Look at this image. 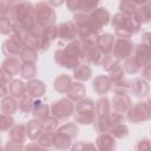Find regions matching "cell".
<instances>
[{
  "mask_svg": "<svg viewBox=\"0 0 151 151\" xmlns=\"http://www.w3.org/2000/svg\"><path fill=\"white\" fill-rule=\"evenodd\" d=\"M139 24L134 17L132 18L125 14H116L112 19V26H114L116 33L120 38H130L139 29Z\"/></svg>",
  "mask_w": 151,
  "mask_h": 151,
  "instance_id": "6da1fadb",
  "label": "cell"
},
{
  "mask_svg": "<svg viewBox=\"0 0 151 151\" xmlns=\"http://www.w3.org/2000/svg\"><path fill=\"white\" fill-rule=\"evenodd\" d=\"M54 19H55L54 11L46 2H39L35 6V21L38 25L42 27L52 25L54 22Z\"/></svg>",
  "mask_w": 151,
  "mask_h": 151,
  "instance_id": "7a4b0ae2",
  "label": "cell"
},
{
  "mask_svg": "<svg viewBox=\"0 0 151 151\" xmlns=\"http://www.w3.org/2000/svg\"><path fill=\"white\" fill-rule=\"evenodd\" d=\"M51 111L54 118L57 119H66L68 117L72 116V113L74 112V105L70 99H60L55 103L52 104L51 106Z\"/></svg>",
  "mask_w": 151,
  "mask_h": 151,
  "instance_id": "3957f363",
  "label": "cell"
},
{
  "mask_svg": "<svg viewBox=\"0 0 151 151\" xmlns=\"http://www.w3.org/2000/svg\"><path fill=\"white\" fill-rule=\"evenodd\" d=\"M110 19V13L106 8H97L94 9L90 15V25L93 31H99L101 26L106 25Z\"/></svg>",
  "mask_w": 151,
  "mask_h": 151,
  "instance_id": "277c9868",
  "label": "cell"
},
{
  "mask_svg": "<svg viewBox=\"0 0 151 151\" xmlns=\"http://www.w3.org/2000/svg\"><path fill=\"white\" fill-rule=\"evenodd\" d=\"M99 0H66L67 7L72 12H90L94 9Z\"/></svg>",
  "mask_w": 151,
  "mask_h": 151,
  "instance_id": "5b68a950",
  "label": "cell"
},
{
  "mask_svg": "<svg viewBox=\"0 0 151 151\" xmlns=\"http://www.w3.org/2000/svg\"><path fill=\"white\" fill-rule=\"evenodd\" d=\"M113 47V55L119 60L130 55L133 50V45L127 40V38H120L116 41Z\"/></svg>",
  "mask_w": 151,
  "mask_h": 151,
  "instance_id": "8992f818",
  "label": "cell"
},
{
  "mask_svg": "<svg viewBox=\"0 0 151 151\" xmlns=\"http://www.w3.org/2000/svg\"><path fill=\"white\" fill-rule=\"evenodd\" d=\"M78 33V29L76 27V25L71 21L68 22H64L61 25L58 26V37L61 39V40H65V41H71L76 38Z\"/></svg>",
  "mask_w": 151,
  "mask_h": 151,
  "instance_id": "52a82bcc",
  "label": "cell"
},
{
  "mask_svg": "<svg viewBox=\"0 0 151 151\" xmlns=\"http://www.w3.org/2000/svg\"><path fill=\"white\" fill-rule=\"evenodd\" d=\"M21 48H22V42L14 35L11 39L6 40L4 42V45H2V51L7 57H17V55H19Z\"/></svg>",
  "mask_w": 151,
  "mask_h": 151,
  "instance_id": "ba28073f",
  "label": "cell"
},
{
  "mask_svg": "<svg viewBox=\"0 0 151 151\" xmlns=\"http://www.w3.org/2000/svg\"><path fill=\"white\" fill-rule=\"evenodd\" d=\"M54 59H55V63H58L60 66L63 67H67V68H72V67H76L78 65V60L79 59H76L73 57H71L70 54H67L64 50H58L55 53H54Z\"/></svg>",
  "mask_w": 151,
  "mask_h": 151,
  "instance_id": "9c48e42d",
  "label": "cell"
},
{
  "mask_svg": "<svg viewBox=\"0 0 151 151\" xmlns=\"http://www.w3.org/2000/svg\"><path fill=\"white\" fill-rule=\"evenodd\" d=\"M92 87L98 94H105L111 87V80L106 76H99L93 80Z\"/></svg>",
  "mask_w": 151,
  "mask_h": 151,
  "instance_id": "30bf717a",
  "label": "cell"
},
{
  "mask_svg": "<svg viewBox=\"0 0 151 151\" xmlns=\"http://www.w3.org/2000/svg\"><path fill=\"white\" fill-rule=\"evenodd\" d=\"M68 94V98L72 100H79L84 97L86 88L81 83H71L68 90L66 91Z\"/></svg>",
  "mask_w": 151,
  "mask_h": 151,
  "instance_id": "8fae6325",
  "label": "cell"
},
{
  "mask_svg": "<svg viewBox=\"0 0 151 151\" xmlns=\"http://www.w3.org/2000/svg\"><path fill=\"white\" fill-rule=\"evenodd\" d=\"M20 63H19V60L17 59V58H14V57H8L5 61H4V64H2V70L5 71V72H7L11 77L12 76H15L19 71H20Z\"/></svg>",
  "mask_w": 151,
  "mask_h": 151,
  "instance_id": "7c38bea8",
  "label": "cell"
},
{
  "mask_svg": "<svg viewBox=\"0 0 151 151\" xmlns=\"http://www.w3.org/2000/svg\"><path fill=\"white\" fill-rule=\"evenodd\" d=\"M27 92L31 97H41L45 93V85L41 80H31L27 84Z\"/></svg>",
  "mask_w": 151,
  "mask_h": 151,
  "instance_id": "4fadbf2b",
  "label": "cell"
},
{
  "mask_svg": "<svg viewBox=\"0 0 151 151\" xmlns=\"http://www.w3.org/2000/svg\"><path fill=\"white\" fill-rule=\"evenodd\" d=\"M144 111H149V105L147 103H138V105H136L133 109H131L130 113H129V119L131 122H140V120H144L142 114Z\"/></svg>",
  "mask_w": 151,
  "mask_h": 151,
  "instance_id": "5bb4252c",
  "label": "cell"
},
{
  "mask_svg": "<svg viewBox=\"0 0 151 151\" xmlns=\"http://www.w3.org/2000/svg\"><path fill=\"white\" fill-rule=\"evenodd\" d=\"M110 104L107 98H101L96 103V111L94 114H97L98 118H110Z\"/></svg>",
  "mask_w": 151,
  "mask_h": 151,
  "instance_id": "9a60e30c",
  "label": "cell"
},
{
  "mask_svg": "<svg viewBox=\"0 0 151 151\" xmlns=\"http://www.w3.org/2000/svg\"><path fill=\"white\" fill-rule=\"evenodd\" d=\"M32 111H33V116L40 120H45L48 117V107L45 103H42L41 100H37L32 104Z\"/></svg>",
  "mask_w": 151,
  "mask_h": 151,
  "instance_id": "2e32d148",
  "label": "cell"
},
{
  "mask_svg": "<svg viewBox=\"0 0 151 151\" xmlns=\"http://www.w3.org/2000/svg\"><path fill=\"white\" fill-rule=\"evenodd\" d=\"M113 44H114V38H113V35L106 33V34L99 37L97 46L99 47V50H100L103 53H109V52L112 50Z\"/></svg>",
  "mask_w": 151,
  "mask_h": 151,
  "instance_id": "e0dca14e",
  "label": "cell"
},
{
  "mask_svg": "<svg viewBox=\"0 0 151 151\" xmlns=\"http://www.w3.org/2000/svg\"><path fill=\"white\" fill-rule=\"evenodd\" d=\"M112 103H113V109L116 110V112H119L120 113V112L125 111L129 107V105H130V98L126 96V93L117 94L113 98Z\"/></svg>",
  "mask_w": 151,
  "mask_h": 151,
  "instance_id": "ac0fdd59",
  "label": "cell"
},
{
  "mask_svg": "<svg viewBox=\"0 0 151 151\" xmlns=\"http://www.w3.org/2000/svg\"><path fill=\"white\" fill-rule=\"evenodd\" d=\"M73 77H74L76 80L86 81L91 77V68L87 65H85V64L77 65L76 66V70H74V73H73Z\"/></svg>",
  "mask_w": 151,
  "mask_h": 151,
  "instance_id": "d6986e66",
  "label": "cell"
},
{
  "mask_svg": "<svg viewBox=\"0 0 151 151\" xmlns=\"http://www.w3.org/2000/svg\"><path fill=\"white\" fill-rule=\"evenodd\" d=\"M25 91H26V87H25V84L21 81V80H11L9 81V85H8V92L13 96V97H22L25 94Z\"/></svg>",
  "mask_w": 151,
  "mask_h": 151,
  "instance_id": "ffe728a7",
  "label": "cell"
},
{
  "mask_svg": "<svg viewBox=\"0 0 151 151\" xmlns=\"http://www.w3.org/2000/svg\"><path fill=\"white\" fill-rule=\"evenodd\" d=\"M18 110V103L13 97H5L1 101V111L5 114H13Z\"/></svg>",
  "mask_w": 151,
  "mask_h": 151,
  "instance_id": "44dd1931",
  "label": "cell"
},
{
  "mask_svg": "<svg viewBox=\"0 0 151 151\" xmlns=\"http://www.w3.org/2000/svg\"><path fill=\"white\" fill-rule=\"evenodd\" d=\"M70 85H71V78L67 74H60L54 81V88L60 93L66 92Z\"/></svg>",
  "mask_w": 151,
  "mask_h": 151,
  "instance_id": "7402d4cb",
  "label": "cell"
},
{
  "mask_svg": "<svg viewBox=\"0 0 151 151\" xmlns=\"http://www.w3.org/2000/svg\"><path fill=\"white\" fill-rule=\"evenodd\" d=\"M42 131V126H41V122L38 120H31L27 124V134L29 136L31 139H35L38 137V134Z\"/></svg>",
  "mask_w": 151,
  "mask_h": 151,
  "instance_id": "603a6c76",
  "label": "cell"
},
{
  "mask_svg": "<svg viewBox=\"0 0 151 151\" xmlns=\"http://www.w3.org/2000/svg\"><path fill=\"white\" fill-rule=\"evenodd\" d=\"M20 73L24 79H32L37 73L34 63H24V65L20 66Z\"/></svg>",
  "mask_w": 151,
  "mask_h": 151,
  "instance_id": "cb8c5ba5",
  "label": "cell"
},
{
  "mask_svg": "<svg viewBox=\"0 0 151 151\" xmlns=\"http://www.w3.org/2000/svg\"><path fill=\"white\" fill-rule=\"evenodd\" d=\"M25 126L24 125H18L15 126L11 133H9V137L12 139V143H22L24 138H25Z\"/></svg>",
  "mask_w": 151,
  "mask_h": 151,
  "instance_id": "d4e9b609",
  "label": "cell"
},
{
  "mask_svg": "<svg viewBox=\"0 0 151 151\" xmlns=\"http://www.w3.org/2000/svg\"><path fill=\"white\" fill-rule=\"evenodd\" d=\"M20 57L24 60V63H35V60H37V52L33 48L24 47L20 51Z\"/></svg>",
  "mask_w": 151,
  "mask_h": 151,
  "instance_id": "484cf974",
  "label": "cell"
},
{
  "mask_svg": "<svg viewBox=\"0 0 151 151\" xmlns=\"http://www.w3.org/2000/svg\"><path fill=\"white\" fill-rule=\"evenodd\" d=\"M100 63H101V66H103L105 70H107V71H112L116 66H118V59H117L113 54L104 55Z\"/></svg>",
  "mask_w": 151,
  "mask_h": 151,
  "instance_id": "4316f807",
  "label": "cell"
},
{
  "mask_svg": "<svg viewBox=\"0 0 151 151\" xmlns=\"http://www.w3.org/2000/svg\"><path fill=\"white\" fill-rule=\"evenodd\" d=\"M32 104H33L32 97L28 96V94H24V96L21 97L20 101H19L18 107H19V110H21L22 112H28V111L32 109Z\"/></svg>",
  "mask_w": 151,
  "mask_h": 151,
  "instance_id": "83f0119b",
  "label": "cell"
},
{
  "mask_svg": "<svg viewBox=\"0 0 151 151\" xmlns=\"http://www.w3.org/2000/svg\"><path fill=\"white\" fill-rule=\"evenodd\" d=\"M12 29L11 19L7 15H0V33L1 34H8Z\"/></svg>",
  "mask_w": 151,
  "mask_h": 151,
  "instance_id": "f1b7e54d",
  "label": "cell"
},
{
  "mask_svg": "<svg viewBox=\"0 0 151 151\" xmlns=\"http://www.w3.org/2000/svg\"><path fill=\"white\" fill-rule=\"evenodd\" d=\"M42 126V131L44 132H52L57 129L58 126V119L57 118H46L44 123H41Z\"/></svg>",
  "mask_w": 151,
  "mask_h": 151,
  "instance_id": "f546056e",
  "label": "cell"
},
{
  "mask_svg": "<svg viewBox=\"0 0 151 151\" xmlns=\"http://www.w3.org/2000/svg\"><path fill=\"white\" fill-rule=\"evenodd\" d=\"M111 132L113 136L122 138V137H125L127 134V127L120 123H114V126H112Z\"/></svg>",
  "mask_w": 151,
  "mask_h": 151,
  "instance_id": "4dcf8cb0",
  "label": "cell"
},
{
  "mask_svg": "<svg viewBox=\"0 0 151 151\" xmlns=\"http://www.w3.org/2000/svg\"><path fill=\"white\" fill-rule=\"evenodd\" d=\"M14 120L9 114H0V130H7L13 125Z\"/></svg>",
  "mask_w": 151,
  "mask_h": 151,
  "instance_id": "1f68e13d",
  "label": "cell"
},
{
  "mask_svg": "<svg viewBox=\"0 0 151 151\" xmlns=\"http://www.w3.org/2000/svg\"><path fill=\"white\" fill-rule=\"evenodd\" d=\"M12 0H0V15H7L12 7H11Z\"/></svg>",
  "mask_w": 151,
  "mask_h": 151,
  "instance_id": "d6a6232c",
  "label": "cell"
},
{
  "mask_svg": "<svg viewBox=\"0 0 151 151\" xmlns=\"http://www.w3.org/2000/svg\"><path fill=\"white\" fill-rule=\"evenodd\" d=\"M5 84L6 83L0 81V97H6L7 93H8V87H6Z\"/></svg>",
  "mask_w": 151,
  "mask_h": 151,
  "instance_id": "836d02e7",
  "label": "cell"
},
{
  "mask_svg": "<svg viewBox=\"0 0 151 151\" xmlns=\"http://www.w3.org/2000/svg\"><path fill=\"white\" fill-rule=\"evenodd\" d=\"M64 1H65V0H50L51 5H53V6H60Z\"/></svg>",
  "mask_w": 151,
  "mask_h": 151,
  "instance_id": "e575fe53",
  "label": "cell"
},
{
  "mask_svg": "<svg viewBox=\"0 0 151 151\" xmlns=\"http://www.w3.org/2000/svg\"><path fill=\"white\" fill-rule=\"evenodd\" d=\"M12 1H17V2H19V1H24V0H12Z\"/></svg>",
  "mask_w": 151,
  "mask_h": 151,
  "instance_id": "d590c367",
  "label": "cell"
}]
</instances>
